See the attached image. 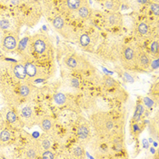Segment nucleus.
<instances>
[{
	"instance_id": "obj_1",
	"label": "nucleus",
	"mask_w": 159,
	"mask_h": 159,
	"mask_svg": "<svg viewBox=\"0 0 159 159\" xmlns=\"http://www.w3.org/2000/svg\"><path fill=\"white\" fill-rule=\"evenodd\" d=\"M90 126L94 130L95 136L102 139L109 140L116 133V123L107 112H96L90 116Z\"/></svg>"
},
{
	"instance_id": "obj_2",
	"label": "nucleus",
	"mask_w": 159,
	"mask_h": 159,
	"mask_svg": "<svg viewBox=\"0 0 159 159\" xmlns=\"http://www.w3.org/2000/svg\"><path fill=\"white\" fill-rule=\"evenodd\" d=\"M32 47L34 52V62L38 66L46 68V64L53 57V45L51 39L46 34L38 33L31 36Z\"/></svg>"
},
{
	"instance_id": "obj_3",
	"label": "nucleus",
	"mask_w": 159,
	"mask_h": 159,
	"mask_svg": "<svg viewBox=\"0 0 159 159\" xmlns=\"http://www.w3.org/2000/svg\"><path fill=\"white\" fill-rule=\"evenodd\" d=\"M43 14V7L38 0H29L15 7V16L23 25L34 26Z\"/></svg>"
},
{
	"instance_id": "obj_4",
	"label": "nucleus",
	"mask_w": 159,
	"mask_h": 159,
	"mask_svg": "<svg viewBox=\"0 0 159 159\" xmlns=\"http://www.w3.org/2000/svg\"><path fill=\"white\" fill-rule=\"evenodd\" d=\"M16 110L23 127L32 128L37 125L39 116L37 115V112L31 102H25L21 104L18 107H16Z\"/></svg>"
},
{
	"instance_id": "obj_5",
	"label": "nucleus",
	"mask_w": 159,
	"mask_h": 159,
	"mask_svg": "<svg viewBox=\"0 0 159 159\" xmlns=\"http://www.w3.org/2000/svg\"><path fill=\"white\" fill-rule=\"evenodd\" d=\"M16 55L20 57L21 62H34V52L30 36H25L19 40L16 50Z\"/></svg>"
},
{
	"instance_id": "obj_6",
	"label": "nucleus",
	"mask_w": 159,
	"mask_h": 159,
	"mask_svg": "<svg viewBox=\"0 0 159 159\" xmlns=\"http://www.w3.org/2000/svg\"><path fill=\"white\" fill-rule=\"evenodd\" d=\"M137 56L138 51H136V49L133 46H125L121 51L120 56L123 66L128 70L137 69Z\"/></svg>"
},
{
	"instance_id": "obj_7",
	"label": "nucleus",
	"mask_w": 159,
	"mask_h": 159,
	"mask_svg": "<svg viewBox=\"0 0 159 159\" xmlns=\"http://www.w3.org/2000/svg\"><path fill=\"white\" fill-rule=\"evenodd\" d=\"M19 40V33L3 32L1 33L0 48L6 53H16Z\"/></svg>"
},
{
	"instance_id": "obj_8",
	"label": "nucleus",
	"mask_w": 159,
	"mask_h": 159,
	"mask_svg": "<svg viewBox=\"0 0 159 159\" xmlns=\"http://www.w3.org/2000/svg\"><path fill=\"white\" fill-rule=\"evenodd\" d=\"M1 113H2L4 119H5V121L8 126L12 127L15 130H19L23 127L16 107H13L10 106H6L2 109Z\"/></svg>"
},
{
	"instance_id": "obj_9",
	"label": "nucleus",
	"mask_w": 159,
	"mask_h": 159,
	"mask_svg": "<svg viewBox=\"0 0 159 159\" xmlns=\"http://www.w3.org/2000/svg\"><path fill=\"white\" fill-rule=\"evenodd\" d=\"M18 90L21 99L25 102H32L35 98H37V88L32 82L25 80L18 85Z\"/></svg>"
},
{
	"instance_id": "obj_10",
	"label": "nucleus",
	"mask_w": 159,
	"mask_h": 159,
	"mask_svg": "<svg viewBox=\"0 0 159 159\" xmlns=\"http://www.w3.org/2000/svg\"><path fill=\"white\" fill-rule=\"evenodd\" d=\"M23 25L14 16H1L0 17V33L3 32H16L19 33L20 27Z\"/></svg>"
},
{
	"instance_id": "obj_11",
	"label": "nucleus",
	"mask_w": 159,
	"mask_h": 159,
	"mask_svg": "<svg viewBox=\"0 0 159 159\" xmlns=\"http://www.w3.org/2000/svg\"><path fill=\"white\" fill-rule=\"evenodd\" d=\"M65 62H66V65L68 68L72 69L74 71L79 72V73L88 70V67L90 66L88 64V62L86 61L81 56H78L76 54L68 56L66 58Z\"/></svg>"
},
{
	"instance_id": "obj_12",
	"label": "nucleus",
	"mask_w": 159,
	"mask_h": 159,
	"mask_svg": "<svg viewBox=\"0 0 159 159\" xmlns=\"http://www.w3.org/2000/svg\"><path fill=\"white\" fill-rule=\"evenodd\" d=\"M7 75L14 80L15 82L21 83L23 81L27 80L26 72L25 68V65L23 62H15V64L11 65L7 69Z\"/></svg>"
},
{
	"instance_id": "obj_13",
	"label": "nucleus",
	"mask_w": 159,
	"mask_h": 159,
	"mask_svg": "<svg viewBox=\"0 0 159 159\" xmlns=\"http://www.w3.org/2000/svg\"><path fill=\"white\" fill-rule=\"evenodd\" d=\"M39 156L40 151L37 147V140L33 139V137H30L28 142L25 144L22 149V157L27 159H37L39 158Z\"/></svg>"
},
{
	"instance_id": "obj_14",
	"label": "nucleus",
	"mask_w": 159,
	"mask_h": 159,
	"mask_svg": "<svg viewBox=\"0 0 159 159\" xmlns=\"http://www.w3.org/2000/svg\"><path fill=\"white\" fill-rule=\"evenodd\" d=\"M37 125L44 133L54 134L55 130V121L50 116H41L38 117Z\"/></svg>"
},
{
	"instance_id": "obj_15",
	"label": "nucleus",
	"mask_w": 159,
	"mask_h": 159,
	"mask_svg": "<svg viewBox=\"0 0 159 159\" xmlns=\"http://www.w3.org/2000/svg\"><path fill=\"white\" fill-rule=\"evenodd\" d=\"M36 140H37V147L39 148L40 153L46 150L52 149V147L54 146V138H53V135L51 134L44 133L43 135L37 137Z\"/></svg>"
},
{
	"instance_id": "obj_16",
	"label": "nucleus",
	"mask_w": 159,
	"mask_h": 159,
	"mask_svg": "<svg viewBox=\"0 0 159 159\" xmlns=\"http://www.w3.org/2000/svg\"><path fill=\"white\" fill-rule=\"evenodd\" d=\"M13 131L16 130L8 125H6L5 127L0 129V148L7 147L12 143L14 136Z\"/></svg>"
},
{
	"instance_id": "obj_17",
	"label": "nucleus",
	"mask_w": 159,
	"mask_h": 159,
	"mask_svg": "<svg viewBox=\"0 0 159 159\" xmlns=\"http://www.w3.org/2000/svg\"><path fill=\"white\" fill-rule=\"evenodd\" d=\"M76 134H77V137L79 139V141L81 143H85V144H88V142L91 139V126L90 124H86V123H83L80 124L77 126L76 129Z\"/></svg>"
},
{
	"instance_id": "obj_18",
	"label": "nucleus",
	"mask_w": 159,
	"mask_h": 159,
	"mask_svg": "<svg viewBox=\"0 0 159 159\" xmlns=\"http://www.w3.org/2000/svg\"><path fill=\"white\" fill-rule=\"evenodd\" d=\"M150 63H151V59L149 55L140 51L138 52V56H137V69L143 70V71H147L150 68Z\"/></svg>"
},
{
	"instance_id": "obj_19",
	"label": "nucleus",
	"mask_w": 159,
	"mask_h": 159,
	"mask_svg": "<svg viewBox=\"0 0 159 159\" xmlns=\"http://www.w3.org/2000/svg\"><path fill=\"white\" fill-rule=\"evenodd\" d=\"M52 25H53V27H54L57 32H59L61 35H63V36L65 37L66 29L67 28V25L66 24V21H65V19L63 18V16H55V17L52 19Z\"/></svg>"
},
{
	"instance_id": "obj_20",
	"label": "nucleus",
	"mask_w": 159,
	"mask_h": 159,
	"mask_svg": "<svg viewBox=\"0 0 159 159\" xmlns=\"http://www.w3.org/2000/svg\"><path fill=\"white\" fill-rule=\"evenodd\" d=\"M107 24L109 26H116V25H119L122 23V16H120V14L117 12H112L107 16L106 19Z\"/></svg>"
},
{
	"instance_id": "obj_21",
	"label": "nucleus",
	"mask_w": 159,
	"mask_h": 159,
	"mask_svg": "<svg viewBox=\"0 0 159 159\" xmlns=\"http://www.w3.org/2000/svg\"><path fill=\"white\" fill-rule=\"evenodd\" d=\"M103 85L107 91L115 90V89L119 87L118 83L109 75H104L103 76Z\"/></svg>"
},
{
	"instance_id": "obj_22",
	"label": "nucleus",
	"mask_w": 159,
	"mask_h": 159,
	"mask_svg": "<svg viewBox=\"0 0 159 159\" xmlns=\"http://www.w3.org/2000/svg\"><path fill=\"white\" fill-rule=\"evenodd\" d=\"M145 106L143 103H141L140 101H137L136 103V107H135V114L133 116V121L134 122H140L144 114H145Z\"/></svg>"
},
{
	"instance_id": "obj_23",
	"label": "nucleus",
	"mask_w": 159,
	"mask_h": 159,
	"mask_svg": "<svg viewBox=\"0 0 159 159\" xmlns=\"http://www.w3.org/2000/svg\"><path fill=\"white\" fill-rule=\"evenodd\" d=\"M76 12H77V15H78V17L81 18V19H83V20L88 19L91 16V14H92L90 7L86 3L83 4Z\"/></svg>"
},
{
	"instance_id": "obj_24",
	"label": "nucleus",
	"mask_w": 159,
	"mask_h": 159,
	"mask_svg": "<svg viewBox=\"0 0 159 159\" xmlns=\"http://www.w3.org/2000/svg\"><path fill=\"white\" fill-rule=\"evenodd\" d=\"M86 2L84 0H66V7L72 11V12H75L77 11L80 7L85 4Z\"/></svg>"
},
{
	"instance_id": "obj_25",
	"label": "nucleus",
	"mask_w": 159,
	"mask_h": 159,
	"mask_svg": "<svg viewBox=\"0 0 159 159\" xmlns=\"http://www.w3.org/2000/svg\"><path fill=\"white\" fill-rule=\"evenodd\" d=\"M71 154H72V157L75 158H84L85 157V150L83 148V146L80 144V145L74 147L72 148Z\"/></svg>"
},
{
	"instance_id": "obj_26",
	"label": "nucleus",
	"mask_w": 159,
	"mask_h": 159,
	"mask_svg": "<svg viewBox=\"0 0 159 159\" xmlns=\"http://www.w3.org/2000/svg\"><path fill=\"white\" fill-rule=\"evenodd\" d=\"M53 101L56 105L61 107V106H64L66 102V97L64 93H61V92H57L54 95L53 97Z\"/></svg>"
},
{
	"instance_id": "obj_27",
	"label": "nucleus",
	"mask_w": 159,
	"mask_h": 159,
	"mask_svg": "<svg viewBox=\"0 0 159 159\" xmlns=\"http://www.w3.org/2000/svg\"><path fill=\"white\" fill-rule=\"evenodd\" d=\"M119 5L117 4L116 0H107L105 2V7L108 10H110L111 12H116V10L118 9Z\"/></svg>"
},
{
	"instance_id": "obj_28",
	"label": "nucleus",
	"mask_w": 159,
	"mask_h": 159,
	"mask_svg": "<svg viewBox=\"0 0 159 159\" xmlns=\"http://www.w3.org/2000/svg\"><path fill=\"white\" fill-rule=\"evenodd\" d=\"M137 31L140 35L142 36H147V34L150 31V27L149 25L147 24V22H141L137 26Z\"/></svg>"
},
{
	"instance_id": "obj_29",
	"label": "nucleus",
	"mask_w": 159,
	"mask_h": 159,
	"mask_svg": "<svg viewBox=\"0 0 159 159\" xmlns=\"http://www.w3.org/2000/svg\"><path fill=\"white\" fill-rule=\"evenodd\" d=\"M79 43H80V46L82 48H87L90 46L91 38L87 34H83V35H81V37L79 38Z\"/></svg>"
},
{
	"instance_id": "obj_30",
	"label": "nucleus",
	"mask_w": 159,
	"mask_h": 159,
	"mask_svg": "<svg viewBox=\"0 0 159 159\" xmlns=\"http://www.w3.org/2000/svg\"><path fill=\"white\" fill-rule=\"evenodd\" d=\"M39 158L55 159L57 158V156H56V154L52 151V149H49V150H46V151L41 152V153H40V156H39Z\"/></svg>"
},
{
	"instance_id": "obj_31",
	"label": "nucleus",
	"mask_w": 159,
	"mask_h": 159,
	"mask_svg": "<svg viewBox=\"0 0 159 159\" xmlns=\"http://www.w3.org/2000/svg\"><path fill=\"white\" fill-rule=\"evenodd\" d=\"M131 131H132V134L134 135H138L141 131H142V127H141V124L140 122H134L131 125Z\"/></svg>"
},
{
	"instance_id": "obj_32",
	"label": "nucleus",
	"mask_w": 159,
	"mask_h": 159,
	"mask_svg": "<svg viewBox=\"0 0 159 159\" xmlns=\"http://www.w3.org/2000/svg\"><path fill=\"white\" fill-rule=\"evenodd\" d=\"M150 51H151V54L153 56H155L156 57H158V51H159V44L158 41L156 40V41H153L150 45Z\"/></svg>"
},
{
	"instance_id": "obj_33",
	"label": "nucleus",
	"mask_w": 159,
	"mask_h": 159,
	"mask_svg": "<svg viewBox=\"0 0 159 159\" xmlns=\"http://www.w3.org/2000/svg\"><path fill=\"white\" fill-rule=\"evenodd\" d=\"M150 10L153 12V14L156 16H158L159 15V6L157 3H151L150 4Z\"/></svg>"
},
{
	"instance_id": "obj_34",
	"label": "nucleus",
	"mask_w": 159,
	"mask_h": 159,
	"mask_svg": "<svg viewBox=\"0 0 159 159\" xmlns=\"http://www.w3.org/2000/svg\"><path fill=\"white\" fill-rule=\"evenodd\" d=\"M70 85L74 88H79L80 87V81H79V79H77L75 77H72L70 79Z\"/></svg>"
},
{
	"instance_id": "obj_35",
	"label": "nucleus",
	"mask_w": 159,
	"mask_h": 159,
	"mask_svg": "<svg viewBox=\"0 0 159 159\" xmlns=\"http://www.w3.org/2000/svg\"><path fill=\"white\" fill-rule=\"evenodd\" d=\"M143 101H144V106H146L147 107H154V100L153 99L149 98H145L143 99Z\"/></svg>"
},
{
	"instance_id": "obj_36",
	"label": "nucleus",
	"mask_w": 159,
	"mask_h": 159,
	"mask_svg": "<svg viewBox=\"0 0 159 159\" xmlns=\"http://www.w3.org/2000/svg\"><path fill=\"white\" fill-rule=\"evenodd\" d=\"M150 67L153 70L158 68V58L157 57H156V59H153V61H151V63H150Z\"/></svg>"
},
{
	"instance_id": "obj_37",
	"label": "nucleus",
	"mask_w": 159,
	"mask_h": 159,
	"mask_svg": "<svg viewBox=\"0 0 159 159\" xmlns=\"http://www.w3.org/2000/svg\"><path fill=\"white\" fill-rule=\"evenodd\" d=\"M6 125H7V123L5 121V119H4V116H3V115H2V113L0 111V129L5 127Z\"/></svg>"
},
{
	"instance_id": "obj_38",
	"label": "nucleus",
	"mask_w": 159,
	"mask_h": 159,
	"mask_svg": "<svg viewBox=\"0 0 159 159\" xmlns=\"http://www.w3.org/2000/svg\"><path fill=\"white\" fill-rule=\"evenodd\" d=\"M143 146H144V148H146V149L149 148V145H148V142H147L146 139H144V140H143Z\"/></svg>"
},
{
	"instance_id": "obj_39",
	"label": "nucleus",
	"mask_w": 159,
	"mask_h": 159,
	"mask_svg": "<svg viewBox=\"0 0 159 159\" xmlns=\"http://www.w3.org/2000/svg\"><path fill=\"white\" fill-rule=\"evenodd\" d=\"M139 4H142V5H144V4H147V3H149L150 2V0H136Z\"/></svg>"
},
{
	"instance_id": "obj_40",
	"label": "nucleus",
	"mask_w": 159,
	"mask_h": 159,
	"mask_svg": "<svg viewBox=\"0 0 159 159\" xmlns=\"http://www.w3.org/2000/svg\"><path fill=\"white\" fill-rule=\"evenodd\" d=\"M2 86H3V77H2L1 75H0V92H1Z\"/></svg>"
}]
</instances>
